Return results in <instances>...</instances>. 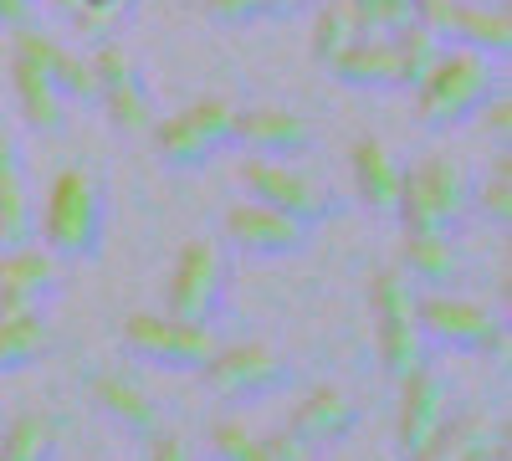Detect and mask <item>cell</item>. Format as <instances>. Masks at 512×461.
Wrapping results in <instances>:
<instances>
[{
    "mask_svg": "<svg viewBox=\"0 0 512 461\" xmlns=\"http://www.w3.org/2000/svg\"><path fill=\"white\" fill-rule=\"evenodd\" d=\"M415 328L420 339L446 344V349H477V354H502L507 349V328L477 303H461L451 292H415Z\"/></svg>",
    "mask_w": 512,
    "mask_h": 461,
    "instance_id": "6",
    "label": "cell"
},
{
    "mask_svg": "<svg viewBox=\"0 0 512 461\" xmlns=\"http://www.w3.org/2000/svg\"><path fill=\"white\" fill-rule=\"evenodd\" d=\"M262 451H267V461H318V446H313V441H303L292 426H287V431H277V436H267V441H262Z\"/></svg>",
    "mask_w": 512,
    "mask_h": 461,
    "instance_id": "33",
    "label": "cell"
},
{
    "mask_svg": "<svg viewBox=\"0 0 512 461\" xmlns=\"http://www.w3.org/2000/svg\"><path fill=\"white\" fill-rule=\"evenodd\" d=\"M98 98H103L108 118L118 123L123 134H144V129H154V103H149V88L139 82V72H128L123 82H113V88H103Z\"/></svg>",
    "mask_w": 512,
    "mask_h": 461,
    "instance_id": "28",
    "label": "cell"
},
{
    "mask_svg": "<svg viewBox=\"0 0 512 461\" xmlns=\"http://www.w3.org/2000/svg\"><path fill=\"white\" fill-rule=\"evenodd\" d=\"M221 287H226V267H221L216 241H190L180 251L175 272H169V287H164L169 318L210 328V318H216V308H221Z\"/></svg>",
    "mask_w": 512,
    "mask_h": 461,
    "instance_id": "8",
    "label": "cell"
},
{
    "mask_svg": "<svg viewBox=\"0 0 512 461\" xmlns=\"http://www.w3.org/2000/svg\"><path fill=\"white\" fill-rule=\"evenodd\" d=\"M16 57L36 62L41 72L52 77V88H57L62 98H72V103H93V98H98V77H93L88 57L67 52L62 41H52L47 31H36V26L16 31Z\"/></svg>",
    "mask_w": 512,
    "mask_h": 461,
    "instance_id": "13",
    "label": "cell"
},
{
    "mask_svg": "<svg viewBox=\"0 0 512 461\" xmlns=\"http://www.w3.org/2000/svg\"><path fill=\"white\" fill-rule=\"evenodd\" d=\"M359 16H364V36H390L400 31L405 21H415V6L410 0H354Z\"/></svg>",
    "mask_w": 512,
    "mask_h": 461,
    "instance_id": "32",
    "label": "cell"
},
{
    "mask_svg": "<svg viewBox=\"0 0 512 461\" xmlns=\"http://www.w3.org/2000/svg\"><path fill=\"white\" fill-rule=\"evenodd\" d=\"M93 400L113 415L118 426H128L134 436H144V441H154L159 431H164V415H159V405L134 385V380H123V374H98L93 380Z\"/></svg>",
    "mask_w": 512,
    "mask_h": 461,
    "instance_id": "21",
    "label": "cell"
},
{
    "mask_svg": "<svg viewBox=\"0 0 512 461\" xmlns=\"http://www.w3.org/2000/svg\"><path fill=\"white\" fill-rule=\"evenodd\" d=\"M354 190H359V200L369 205V211L395 216L400 195H405V164L379 139H359L354 144Z\"/></svg>",
    "mask_w": 512,
    "mask_h": 461,
    "instance_id": "16",
    "label": "cell"
},
{
    "mask_svg": "<svg viewBox=\"0 0 512 461\" xmlns=\"http://www.w3.org/2000/svg\"><path fill=\"white\" fill-rule=\"evenodd\" d=\"M57 451V426L41 410H26L11 421V431H0V461H52Z\"/></svg>",
    "mask_w": 512,
    "mask_h": 461,
    "instance_id": "27",
    "label": "cell"
},
{
    "mask_svg": "<svg viewBox=\"0 0 512 461\" xmlns=\"http://www.w3.org/2000/svg\"><path fill=\"white\" fill-rule=\"evenodd\" d=\"M231 129H236V108L221 98H200L169 118H154V149L175 170H195V164H205L216 149L231 144Z\"/></svg>",
    "mask_w": 512,
    "mask_h": 461,
    "instance_id": "4",
    "label": "cell"
},
{
    "mask_svg": "<svg viewBox=\"0 0 512 461\" xmlns=\"http://www.w3.org/2000/svg\"><path fill=\"white\" fill-rule=\"evenodd\" d=\"M36 236V200L26 190L21 159L0 164V251L6 246H26Z\"/></svg>",
    "mask_w": 512,
    "mask_h": 461,
    "instance_id": "25",
    "label": "cell"
},
{
    "mask_svg": "<svg viewBox=\"0 0 512 461\" xmlns=\"http://www.w3.org/2000/svg\"><path fill=\"white\" fill-rule=\"evenodd\" d=\"M0 26H11V31L36 26V0H0Z\"/></svg>",
    "mask_w": 512,
    "mask_h": 461,
    "instance_id": "36",
    "label": "cell"
},
{
    "mask_svg": "<svg viewBox=\"0 0 512 461\" xmlns=\"http://www.w3.org/2000/svg\"><path fill=\"white\" fill-rule=\"evenodd\" d=\"M72 6L77 0H52V11H62V16H72Z\"/></svg>",
    "mask_w": 512,
    "mask_h": 461,
    "instance_id": "40",
    "label": "cell"
},
{
    "mask_svg": "<svg viewBox=\"0 0 512 461\" xmlns=\"http://www.w3.org/2000/svg\"><path fill=\"white\" fill-rule=\"evenodd\" d=\"M482 211L492 216V221H512V180H507V164H502V175H492L487 180V190H482Z\"/></svg>",
    "mask_w": 512,
    "mask_h": 461,
    "instance_id": "35",
    "label": "cell"
},
{
    "mask_svg": "<svg viewBox=\"0 0 512 461\" xmlns=\"http://www.w3.org/2000/svg\"><path fill=\"white\" fill-rule=\"evenodd\" d=\"M128 11H134V0H77V6H72V26H77L82 36L108 41L113 31H123Z\"/></svg>",
    "mask_w": 512,
    "mask_h": 461,
    "instance_id": "30",
    "label": "cell"
},
{
    "mask_svg": "<svg viewBox=\"0 0 512 461\" xmlns=\"http://www.w3.org/2000/svg\"><path fill=\"white\" fill-rule=\"evenodd\" d=\"M466 170L456 159H425L415 170H405V195H400V221L405 236H431V231H456V221L466 216Z\"/></svg>",
    "mask_w": 512,
    "mask_h": 461,
    "instance_id": "3",
    "label": "cell"
},
{
    "mask_svg": "<svg viewBox=\"0 0 512 461\" xmlns=\"http://www.w3.org/2000/svg\"><path fill=\"white\" fill-rule=\"evenodd\" d=\"M210 456L216 461H262V441L246 421H216L210 426Z\"/></svg>",
    "mask_w": 512,
    "mask_h": 461,
    "instance_id": "31",
    "label": "cell"
},
{
    "mask_svg": "<svg viewBox=\"0 0 512 461\" xmlns=\"http://www.w3.org/2000/svg\"><path fill=\"white\" fill-rule=\"evenodd\" d=\"M415 461H507V456L487 415H461V421H446V431L425 451H415Z\"/></svg>",
    "mask_w": 512,
    "mask_h": 461,
    "instance_id": "20",
    "label": "cell"
},
{
    "mask_svg": "<svg viewBox=\"0 0 512 461\" xmlns=\"http://www.w3.org/2000/svg\"><path fill=\"white\" fill-rule=\"evenodd\" d=\"M354 421H359V405H354L344 390H328V385H323V390H313V395L297 400V410H292L287 426L323 451V446H333V441H344V436L354 431Z\"/></svg>",
    "mask_w": 512,
    "mask_h": 461,
    "instance_id": "18",
    "label": "cell"
},
{
    "mask_svg": "<svg viewBox=\"0 0 512 461\" xmlns=\"http://www.w3.org/2000/svg\"><path fill=\"white\" fill-rule=\"evenodd\" d=\"M200 374L210 380V390L226 395V400H262V395L287 385V364L272 349H262V344L216 349V359H210Z\"/></svg>",
    "mask_w": 512,
    "mask_h": 461,
    "instance_id": "11",
    "label": "cell"
},
{
    "mask_svg": "<svg viewBox=\"0 0 512 461\" xmlns=\"http://www.w3.org/2000/svg\"><path fill=\"white\" fill-rule=\"evenodd\" d=\"M451 421V390H446V374L431 364H415L405 380H400V446L415 456L425 451Z\"/></svg>",
    "mask_w": 512,
    "mask_h": 461,
    "instance_id": "10",
    "label": "cell"
},
{
    "mask_svg": "<svg viewBox=\"0 0 512 461\" xmlns=\"http://www.w3.org/2000/svg\"><path fill=\"white\" fill-rule=\"evenodd\" d=\"M400 272L410 277V287L425 292H451L466 277L461 246L451 241V231H431V236H405L400 246Z\"/></svg>",
    "mask_w": 512,
    "mask_h": 461,
    "instance_id": "15",
    "label": "cell"
},
{
    "mask_svg": "<svg viewBox=\"0 0 512 461\" xmlns=\"http://www.w3.org/2000/svg\"><path fill=\"white\" fill-rule=\"evenodd\" d=\"M123 344L134 349L139 359H149L154 369H180V374H190V369H205L210 359H216V333H210L205 323H180V318H149V313H139V318H128L123 323Z\"/></svg>",
    "mask_w": 512,
    "mask_h": 461,
    "instance_id": "7",
    "label": "cell"
},
{
    "mask_svg": "<svg viewBox=\"0 0 512 461\" xmlns=\"http://www.w3.org/2000/svg\"><path fill=\"white\" fill-rule=\"evenodd\" d=\"M52 282H57V257L47 246H6L0 251V292L6 298H21L31 308H41L52 298Z\"/></svg>",
    "mask_w": 512,
    "mask_h": 461,
    "instance_id": "19",
    "label": "cell"
},
{
    "mask_svg": "<svg viewBox=\"0 0 512 461\" xmlns=\"http://www.w3.org/2000/svg\"><path fill=\"white\" fill-rule=\"evenodd\" d=\"M482 108H487V123H492V134H502V139H507V129H512V103L492 93V98H487Z\"/></svg>",
    "mask_w": 512,
    "mask_h": 461,
    "instance_id": "38",
    "label": "cell"
},
{
    "mask_svg": "<svg viewBox=\"0 0 512 461\" xmlns=\"http://www.w3.org/2000/svg\"><path fill=\"white\" fill-rule=\"evenodd\" d=\"M226 236L241 251H251V257H292V251L308 246V226L272 211V205H262V200H241L226 216Z\"/></svg>",
    "mask_w": 512,
    "mask_h": 461,
    "instance_id": "12",
    "label": "cell"
},
{
    "mask_svg": "<svg viewBox=\"0 0 512 461\" xmlns=\"http://www.w3.org/2000/svg\"><path fill=\"white\" fill-rule=\"evenodd\" d=\"M47 349H52V333H47V323H41V318L0 323V369H26Z\"/></svg>",
    "mask_w": 512,
    "mask_h": 461,
    "instance_id": "29",
    "label": "cell"
},
{
    "mask_svg": "<svg viewBox=\"0 0 512 461\" xmlns=\"http://www.w3.org/2000/svg\"><path fill=\"white\" fill-rule=\"evenodd\" d=\"M374 318H379V364L384 374L405 380L415 364H425V339L415 328V287L400 267L374 277Z\"/></svg>",
    "mask_w": 512,
    "mask_h": 461,
    "instance_id": "5",
    "label": "cell"
},
{
    "mask_svg": "<svg viewBox=\"0 0 512 461\" xmlns=\"http://www.w3.org/2000/svg\"><path fill=\"white\" fill-rule=\"evenodd\" d=\"M241 185H246L251 200H262V205H272V211L303 221V226H313V221L328 216V195L308 175H297L292 164H282V159H267V154L246 159L241 164Z\"/></svg>",
    "mask_w": 512,
    "mask_h": 461,
    "instance_id": "9",
    "label": "cell"
},
{
    "mask_svg": "<svg viewBox=\"0 0 512 461\" xmlns=\"http://www.w3.org/2000/svg\"><path fill=\"white\" fill-rule=\"evenodd\" d=\"M236 144H246L251 154H267V159H282V154H303L313 144V129L297 113L287 108H236V129H231Z\"/></svg>",
    "mask_w": 512,
    "mask_h": 461,
    "instance_id": "14",
    "label": "cell"
},
{
    "mask_svg": "<svg viewBox=\"0 0 512 461\" xmlns=\"http://www.w3.org/2000/svg\"><path fill=\"white\" fill-rule=\"evenodd\" d=\"M364 36V16L354 0H318V16H313V57L328 67L344 47Z\"/></svg>",
    "mask_w": 512,
    "mask_h": 461,
    "instance_id": "26",
    "label": "cell"
},
{
    "mask_svg": "<svg viewBox=\"0 0 512 461\" xmlns=\"http://www.w3.org/2000/svg\"><path fill=\"white\" fill-rule=\"evenodd\" d=\"M11 93H16V103H21L31 129H41V134H57L62 129V118H67L62 113V93L52 88V77L41 72L36 62L11 57Z\"/></svg>",
    "mask_w": 512,
    "mask_h": 461,
    "instance_id": "23",
    "label": "cell"
},
{
    "mask_svg": "<svg viewBox=\"0 0 512 461\" xmlns=\"http://www.w3.org/2000/svg\"><path fill=\"white\" fill-rule=\"evenodd\" d=\"M308 6H318V0H267L272 16H292V11H308Z\"/></svg>",
    "mask_w": 512,
    "mask_h": 461,
    "instance_id": "39",
    "label": "cell"
},
{
    "mask_svg": "<svg viewBox=\"0 0 512 461\" xmlns=\"http://www.w3.org/2000/svg\"><path fill=\"white\" fill-rule=\"evenodd\" d=\"M149 461H195V451H190L180 436L159 431V436H154V456H149Z\"/></svg>",
    "mask_w": 512,
    "mask_h": 461,
    "instance_id": "37",
    "label": "cell"
},
{
    "mask_svg": "<svg viewBox=\"0 0 512 461\" xmlns=\"http://www.w3.org/2000/svg\"><path fill=\"white\" fill-rule=\"evenodd\" d=\"M390 52H395V88H420L431 77V67L441 62L446 36L420 21H405L400 31H390Z\"/></svg>",
    "mask_w": 512,
    "mask_h": 461,
    "instance_id": "24",
    "label": "cell"
},
{
    "mask_svg": "<svg viewBox=\"0 0 512 461\" xmlns=\"http://www.w3.org/2000/svg\"><path fill=\"white\" fill-rule=\"evenodd\" d=\"M205 16H216L226 26H246L256 16H267V0H205Z\"/></svg>",
    "mask_w": 512,
    "mask_h": 461,
    "instance_id": "34",
    "label": "cell"
},
{
    "mask_svg": "<svg viewBox=\"0 0 512 461\" xmlns=\"http://www.w3.org/2000/svg\"><path fill=\"white\" fill-rule=\"evenodd\" d=\"M328 72L349 88H395V52H390V36H359L354 47H344Z\"/></svg>",
    "mask_w": 512,
    "mask_h": 461,
    "instance_id": "22",
    "label": "cell"
},
{
    "mask_svg": "<svg viewBox=\"0 0 512 461\" xmlns=\"http://www.w3.org/2000/svg\"><path fill=\"white\" fill-rule=\"evenodd\" d=\"M446 41L472 52H502L512 47V21H507V0H456V11L446 21Z\"/></svg>",
    "mask_w": 512,
    "mask_h": 461,
    "instance_id": "17",
    "label": "cell"
},
{
    "mask_svg": "<svg viewBox=\"0 0 512 461\" xmlns=\"http://www.w3.org/2000/svg\"><path fill=\"white\" fill-rule=\"evenodd\" d=\"M492 93H497V72H492L487 52L446 41L441 62L415 88V118L425 123V129H451V123H461L466 113H477Z\"/></svg>",
    "mask_w": 512,
    "mask_h": 461,
    "instance_id": "1",
    "label": "cell"
},
{
    "mask_svg": "<svg viewBox=\"0 0 512 461\" xmlns=\"http://www.w3.org/2000/svg\"><path fill=\"white\" fill-rule=\"evenodd\" d=\"M36 236L52 257L82 262L98 251L103 236V200L88 170H62L47 190V200L36 205Z\"/></svg>",
    "mask_w": 512,
    "mask_h": 461,
    "instance_id": "2",
    "label": "cell"
}]
</instances>
